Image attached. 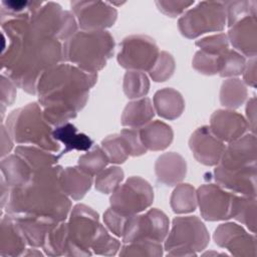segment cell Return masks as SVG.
Segmentation results:
<instances>
[{
  "label": "cell",
  "mask_w": 257,
  "mask_h": 257,
  "mask_svg": "<svg viewBox=\"0 0 257 257\" xmlns=\"http://www.w3.org/2000/svg\"><path fill=\"white\" fill-rule=\"evenodd\" d=\"M208 241L206 228L197 218H178L174 220L165 248L170 256H192L203 250Z\"/></svg>",
  "instance_id": "6da1fadb"
},
{
  "label": "cell",
  "mask_w": 257,
  "mask_h": 257,
  "mask_svg": "<svg viewBox=\"0 0 257 257\" xmlns=\"http://www.w3.org/2000/svg\"><path fill=\"white\" fill-rule=\"evenodd\" d=\"M101 156H103L102 152L99 149H95L93 152H91V154L89 155H85L83 156L80 160H79V165H81L87 172L91 173V174H95L97 172H99L101 170V168L103 166H105L106 161H96L98 158H100Z\"/></svg>",
  "instance_id": "5bb4252c"
},
{
  "label": "cell",
  "mask_w": 257,
  "mask_h": 257,
  "mask_svg": "<svg viewBox=\"0 0 257 257\" xmlns=\"http://www.w3.org/2000/svg\"><path fill=\"white\" fill-rule=\"evenodd\" d=\"M156 106L159 113L167 118L178 116L183 108V101L178 92L172 89H165L156 94Z\"/></svg>",
  "instance_id": "52a82bcc"
},
{
  "label": "cell",
  "mask_w": 257,
  "mask_h": 257,
  "mask_svg": "<svg viewBox=\"0 0 257 257\" xmlns=\"http://www.w3.org/2000/svg\"><path fill=\"white\" fill-rule=\"evenodd\" d=\"M232 215L240 222L246 224L253 232L255 231V201L254 199L234 198Z\"/></svg>",
  "instance_id": "9c48e42d"
},
{
  "label": "cell",
  "mask_w": 257,
  "mask_h": 257,
  "mask_svg": "<svg viewBox=\"0 0 257 257\" xmlns=\"http://www.w3.org/2000/svg\"><path fill=\"white\" fill-rule=\"evenodd\" d=\"M121 178H122V172L119 170L112 176V178H108V173L105 172L101 176H99L96 183V187L98 190L102 192H108L109 190H111L113 187L116 186L117 182L121 180Z\"/></svg>",
  "instance_id": "9a60e30c"
},
{
  "label": "cell",
  "mask_w": 257,
  "mask_h": 257,
  "mask_svg": "<svg viewBox=\"0 0 257 257\" xmlns=\"http://www.w3.org/2000/svg\"><path fill=\"white\" fill-rule=\"evenodd\" d=\"M118 242L111 238L107 232L100 227V230L92 244V248L96 254L114 255L118 249Z\"/></svg>",
  "instance_id": "7c38bea8"
},
{
  "label": "cell",
  "mask_w": 257,
  "mask_h": 257,
  "mask_svg": "<svg viewBox=\"0 0 257 257\" xmlns=\"http://www.w3.org/2000/svg\"><path fill=\"white\" fill-rule=\"evenodd\" d=\"M151 187L142 179L132 178L111 197L113 210L121 215L136 213L148 207L153 199Z\"/></svg>",
  "instance_id": "3957f363"
},
{
  "label": "cell",
  "mask_w": 257,
  "mask_h": 257,
  "mask_svg": "<svg viewBox=\"0 0 257 257\" xmlns=\"http://www.w3.org/2000/svg\"><path fill=\"white\" fill-rule=\"evenodd\" d=\"M146 130L156 136L146 143V146H148L150 149H164L168 146V144H170L172 140V132L170 127L165 123L155 122L146 127Z\"/></svg>",
  "instance_id": "30bf717a"
},
{
  "label": "cell",
  "mask_w": 257,
  "mask_h": 257,
  "mask_svg": "<svg viewBox=\"0 0 257 257\" xmlns=\"http://www.w3.org/2000/svg\"><path fill=\"white\" fill-rule=\"evenodd\" d=\"M215 241L221 247H226L236 256H256L254 237L235 224L220 226L215 232Z\"/></svg>",
  "instance_id": "277c9868"
},
{
  "label": "cell",
  "mask_w": 257,
  "mask_h": 257,
  "mask_svg": "<svg viewBox=\"0 0 257 257\" xmlns=\"http://www.w3.org/2000/svg\"><path fill=\"white\" fill-rule=\"evenodd\" d=\"M191 148L200 162L207 165L216 164L223 151L222 144L210 134L208 135V130L205 127L197 131L192 137Z\"/></svg>",
  "instance_id": "8992f818"
},
{
  "label": "cell",
  "mask_w": 257,
  "mask_h": 257,
  "mask_svg": "<svg viewBox=\"0 0 257 257\" xmlns=\"http://www.w3.org/2000/svg\"><path fill=\"white\" fill-rule=\"evenodd\" d=\"M119 255H149L160 256L162 255V246L158 242L140 241L133 242L128 246L123 247Z\"/></svg>",
  "instance_id": "8fae6325"
},
{
  "label": "cell",
  "mask_w": 257,
  "mask_h": 257,
  "mask_svg": "<svg viewBox=\"0 0 257 257\" xmlns=\"http://www.w3.org/2000/svg\"><path fill=\"white\" fill-rule=\"evenodd\" d=\"M193 191L188 186L180 187L175 191V194L172 199V204L174 207V211L176 212H187L194 210V196L192 195Z\"/></svg>",
  "instance_id": "4fadbf2b"
},
{
  "label": "cell",
  "mask_w": 257,
  "mask_h": 257,
  "mask_svg": "<svg viewBox=\"0 0 257 257\" xmlns=\"http://www.w3.org/2000/svg\"><path fill=\"white\" fill-rule=\"evenodd\" d=\"M75 132V127L71 124H65L54 132V138L60 140L66 146V149L63 150L61 156L72 149L86 150L91 146L92 142L89 138L84 135H76Z\"/></svg>",
  "instance_id": "ba28073f"
},
{
  "label": "cell",
  "mask_w": 257,
  "mask_h": 257,
  "mask_svg": "<svg viewBox=\"0 0 257 257\" xmlns=\"http://www.w3.org/2000/svg\"><path fill=\"white\" fill-rule=\"evenodd\" d=\"M199 200L202 214L207 220H220L232 216L234 198L214 186L200 189Z\"/></svg>",
  "instance_id": "5b68a950"
},
{
  "label": "cell",
  "mask_w": 257,
  "mask_h": 257,
  "mask_svg": "<svg viewBox=\"0 0 257 257\" xmlns=\"http://www.w3.org/2000/svg\"><path fill=\"white\" fill-rule=\"evenodd\" d=\"M168 221L166 216L152 210L146 216L133 217L125 222L123 242L133 243L140 241L162 242L167 234Z\"/></svg>",
  "instance_id": "7a4b0ae2"
}]
</instances>
